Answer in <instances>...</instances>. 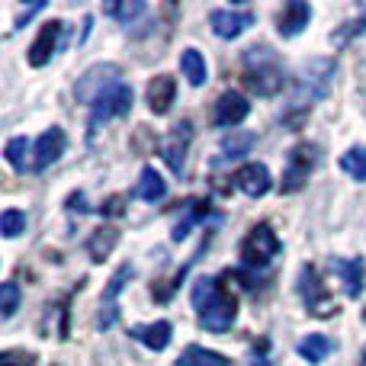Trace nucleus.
Wrapping results in <instances>:
<instances>
[{"mask_svg":"<svg viewBox=\"0 0 366 366\" xmlns=\"http://www.w3.org/2000/svg\"><path fill=\"white\" fill-rule=\"evenodd\" d=\"M363 32H366V10L360 13V16L347 19L344 26H337V29L331 32V45H337V49H341V45H347L350 39H354V36H363Z\"/></svg>","mask_w":366,"mask_h":366,"instance_id":"bb28decb","label":"nucleus"},{"mask_svg":"<svg viewBox=\"0 0 366 366\" xmlns=\"http://www.w3.org/2000/svg\"><path fill=\"white\" fill-rule=\"evenodd\" d=\"M309 19H312V6L305 4V0H290L277 16V29L283 39H296L299 32L309 26Z\"/></svg>","mask_w":366,"mask_h":366,"instance_id":"f3484780","label":"nucleus"},{"mask_svg":"<svg viewBox=\"0 0 366 366\" xmlns=\"http://www.w3.org/2000/svg\"><path fill=\"white\" fill-rule=\"evenodd\" d=\"M103 13L113 16V19H119V23H129V19H135L139 13H145V4H139V0H132V4H107Z\"/></svg>","mask_w":366,"mask_h":366,"instance_id":"2f4dec72","label":"nucleus"},{"mask_svg":"<svg viewBox=\"0 0 366 366\" xmlns=\"http://www.w3.org/2000/svg\"><path fill=\"white\" fill-rule=\"evenodd\" d=\"M135 277V267L132 264H122L119 270L109 277L107 290H103V299H100V318H97V328H113L116 322H119V305H116V299H119V292L129 286V280Z\"/></svg>","mask_w":366,"mask_h":366,"instance_id":"6e6552de","label":"nucleus"},{"mask_svg":"<svg viewBox=\"0 0 366 366\" xmlns=\"http://www.w3.org/2000/svg\"><path fill=\"white\" fill-rule=\"evenodd\" d=\"M119 244V228H113V225H103V228H97L94 234L87 238V254H90V260H107L109 254H113V247Z\"/></svg>","mask_w":366,"mask_h":366,"instance_id":"412c9836","label":"nucleus"},{"mask_svg":"<svg viewBox=\"0 0 366 366\" xmlns=\"http://www.w3.org/2000/svg\"><path fill=\"white\" fill-rule=\"evenodd\" d=\"M132 193L145 202H161L167 196V180L161 177L154 167H142V177H139V183H135Z\"/></svg>","mask_w":366,"mask_h":366,"instance_id":"aec40b11","label":"nucleus"},{"mask_svg":"<svg viewBox=\"0 0 366 366\" xmlns=\"http://www.w3.org/2000/svg\"><path fill=\"white\" fill-rule=\"evenodd\" d=\"M206 215H209V202L189 199V202H187V215H183V222H177V225H174L171 238H174V241H183V238L189 234V228H193L199 219H206Z\"/></svg>","mask_w":366,"mask_h":366,"instance_id":"393cba45","label":"nucleus"},{"mask_svg":"<svg viewBox=\"0 0 366 366\" xmlns=\"http://www.w3.org/2000/svg\"><path fill=\"white\" fill-rule=\"evenodd\" d=\"M0 232H4V238H16V234L26 232V212H19V209H6L4 215H0Z\"/></svg>","mask_w":366,"mask_h":366,"instance_id":"7c9ffc66","label":"nucleus"},{"mask_svg":"<svg viewBox=\"0 0 366 366\" xmlns=\"http://www.w3.org/2000/svg\"><path fill=\"white\" fill-rule=\"evenodd\" d=\"M64 29H68V26H64L61 19H51V23H45L42 29H39L36 42L29 45V64H32V68H42V64L51 61V55H55L58 42H61V36H64Z\"/></svg>","mask_w":366,"mask_h":366,"instance_id":"f8f14e48","label":"nucleus"},{"mask_svg":"<svg viewBox=\"0 0 366 366\" xmlns=\"http://www.w3.org/2000/svg\"><path fill=\"white\" fill-rule=\"evenodd\" d=\"M174 97H177V81L171 74H158L148 84V109L154 116H167L174 107Z\"/></svg>","mask_w":366,"mask_h":366,"instance_id":"a211bd4d","label":"nucleus"},{"mask_svg":"<svg viewBox=\"0 0 366 366\" xmlns=\"http://www.w3.org/2000/svg\"><path fill=\"white\" fill-rule=\"evenodd\" d=\"M247 113H251V103H247V97L238 94V90H225V94L219 97V103H215L212 122L219 129H234V126H241V122L247 119Z\"/></svg>","mask_w":366,"mask_h":366,"instance_id":"9b49d317","label":"nucleus"},{"mask_svg":"<svg viewBox=\"0 0 366 366\" xmlns=\"http://www.w3.org/2000/svg\"><path fill=\"white\" fill-rule=\"evenodd\" d=\"M254 142H257L254 132H232L222 142V152H225V158H244V154H251Z\"/></svg>","mask_w":366,"mask_h":366,"instance_id":"a878e982","label":"nucleus"},{"mask_svg":"<svg viewBox=\"0 0 366 366\" xmlns=\"http://www.w3.org/2000/svg\"><path fill=\"white\" fill-rule=\"evenodd\" d=\"M241 77H244V87L254 97H264V100L283 94V87H286V68L270 45H251V49H244Z\"/></svg>","mask_w":366,"mask_h":366,"instance_id":"f03ea898","label":"nucleus"},{"mask_svg":"<svg viewBox=\"0 0 366 366\" xmlns=\"http://www.w3.org/2000/svg\"><path fill=\"white\" fill-rule=\"evenodd\" d=\"M42 6H45V4H42V0H36V4H32V6H29V10H23V13H19V16H16V26H13V29H23V26H26V23H29V19H32V16H36V13H39V10H42Z\"/></svg>","mask_w":366,"mask_h":366,"instance_id":"72a5a7b5","label":"nucleus"},{"mask_svg":"<svg viewBox=\"0 0 366 366\" xmlns=\"http://www.w3.org/2000/svg\"><path fill=\"white\" fill-rule=\"evenodd\" d=\"M189 142H193V122L189 119L177 122V126L164 135V142H161V158L167 161V167H171L174 174H183V167H187Z\"/></svg>","mask_w":366,"mask_h":366,"instance_id":"9d476101","label":"nucleus"},{"mask_svg":"<svg viewBox=\"0 0 366 366\" xmlns=\"http://www.w3.org/2000/svg\"><path fill=\"white\" fill-rule=\"evenodd\" d=\"M296 350H299V357H302L305 363H322L325 357L335 350V344H331L328 335H309V337H302V341L296 344Z\"/></svg>","mask_w":366,"mask_h":366,"instance_id":"4be33fe9","label":"nucleus"},{"mask_svg":"<svg viewBox=\"0 0 366 366\" xmlns=\"http://www.w3.org/2000/svg\"><path fill=\"white\" fill-rule=\"evenodd\" d=\"M341 171L354 180H366V148H350L347 154H341Z\"/></svg>","mask_w":366,"mask_h":366,"instance_id":"cd10ccee","label":"nucleus"},{"mask_svg":"<svg viewBox=\"0 0 366 366\" xmlns=\"http://www.w3.org/2000/svg\"><path fill=\"white\" fill-rule=\"evenodd\" d=\"M64 148H68V135H64V129L51 126L49 132H42V135H39V142H36L32 171H49V167L64 154Z\"/></svg>","mask_w":366,"mask_h":366,"instance_id":"4468645a","label":"nucleus"},{"mask_svg":"<svg viewBox=\"0 0 366 366\" xmlns=\"http://www.w3.org/2000/svg\"><path fill=\"white\" fill-rule=\"evenodd\" d=\"M129 109H132V87H129V84H119L116 90H109L107 97H100V100L90 107V132H97L107 119L126 116Z\"/></svg>","mask_w":366,"mask_h":366,"instance_id":"1a4fd4ad","label":"nucleus"},{"mask_svg":"<svg viewBox=\"0 0 366 366\" xmlns=\"http://www.w3.org/2000/svg\"><path fill=\"white\" fill-rule=\"evenodd\" d=\"M331 77H335V61H331V58H312V61H305L296 74V84H292L290 109L309 113L312 103H318L328 94Z\"/></svg>","mask_w":366,"mask_h":366,"instance_id":"7ed1b4c3","label":"nucleus"},{"mask_svg":"<svg viewBox=\"0 0 366 366\" xmlns=\"http://www.w3.org/2000/svg\"><path fill=\"white\" fill-rule=\"evenodd\" d=\"M68 212H71V215H74V212H77V215L87 212V206H84V193H71V196H68Z\"/></svg>","mask_w":366,"mask_h":366,"instance_id":"f704fd0d","label":"nucleus"},{"mask_svg":"<svg viewBox=\"0 0 366 366\" xmlns=\"http://www.w3.org/2000/svg\"><path fill=\"white\" fill-rule=\"evenodd\" d=\"M299 292H302L305 309H309L312 315L325 318V315H335L337 312V305L331 302V296H328V286L322 283L315 267H302V270H299Z\"/></svg>","mask_w":366,"mask_h":366,"instance_id":"0eeeda50","label":"nucleus"},{"mask_svg":"<svg viewBox=\"0 0 366 366\" xmlns=\"http://www.w3.org/2000/svg\"><path fill=\"white\" fill-rule=\"evenodd\" d=\"M251 366H270V360H267V357H254Z\"/></svg>","mask_w":366,"mask_h":366,"instance_id":"e433bc0d","label":"nucleus"},{"mask_svg":"<svg viewBox=\"0 0 366 366\" xmlns=\"http://www.w3.org/2000/svg\"><path fill=\"white\" fill-rule=\"evenodd\" d=\"M280 251H283V241L277 238V232L267 222H260L241 241V264L247 270H264V267L273 264V257H280Z\"/></svg>","mask_w":366,"mask_h":366,"instance_id":"39448f33","label":"nucleus"},{"mask_svg":"<svg viewBox=\"0 0 366 366\" xmlns=\"http://www.w3.org/2000/svg\"><path fill=\"white\" fill-rule=\"evenodd\" d=\"M103 215H122V196H109L107 206H103Z\"/></svg>","mask_w":366,"mask_h":366,"instance_id":"c9c22d12","label":"nucleus"},{"mask_svg":"<svg viewBox=\"0 0 366 366\" xmlns=\"http://www.w3.org/2000/svg\"><path fill=\"white\" fill-rule=\"evenodd\" d=\"M315 164H318V145H312V142H299V145H292L290 154H286V167H283L280 189H283V193H299V189L309 183Z\"/></svg>","mask_w":366,"mask_h":366,"instance_id":"423d86ee","label":"nucleus"},{"mask_svg":"<svg viewBox=\"0 0 366 366\" xmlns=\"http://www.w3.org/2000/svg\"><path fill=\"white\" fill-rule=\"evenodd\" d=\"M180 71H183V77H187L193 87H202V84H206V77H209L206 58H202L196 49H183V55H180Z\"/></svg>","mask_w":366,"mask_h":366,"instance_id":"b1692460","label":"nucleus"},{"mask_svg":"<svg viewBox=\"0 0 366 366\" xmlns=\"http://www.w3.org/2000/svg\"><path fill=\"white\" fill-rule=\"evenodd\" d=\"M129 337H135L139 344H145L148 350H154V354H161V350H167V344H171L174 337V325L171 322H152V325H132L129 328Z\"/></svg>","mask_w":366,"mask_h":366,"instance_id":"dca6fc26","label":"nucleus"},{"mask_svg":"<svg viewBox=\"0 0 366 366\" xmlns=\"http://www.w3.org/2000/svg\"><path fill=\"white\" fill-rule=\"evenodd\" d=\"M193 309L199 318V328L212 335H225L238 318V302L215 277H199L193 286Z\"/></svg>","mask_w":366,"mask_h":366,"instance_id":"f257e3e1","label":"nucleus"},{"mask_svg":"<svg viewBox=\"0 0 366 366\" xmlns=\"http://www.w3.org/2000/svg\"><path fill=\"white\" fill-rule=\"evenodd\" d=\"M331 270L341 277L344 292L350 299H357L363 292V264L357 257H331Z\"/></svg>","mask_w":366,"mask_h":366,"instance_id":"6ab92c4d","label":"nucleus"},{"mask_svg":"<svg viewBox=\"0 0 366 366\" xmlns=\"http://www.w3.org/2000/svg\"><path fill=\"white\" fill-rule=\"evenodd\" d=\"M26 154H29V139H10L4 148V158L13 171H26Z\"/></svg>","mask_w":366,"mask_h":366,"instance_id":"c85d7f7f","label":"nucleus"},{"mask_svg":"<svg viewBox=\"0 0 366 366\" xmlns=\"http://www.w3.org/2000/svg\"><path fill=\"white\" fill-rule=\"evenodd\" d=\"M177 366H232V360L222 357L219 350H206V347H199V344H189L180 354Z\"/></svg>","mask_w":366,"mask_h":366,"instance_id":"5701e85b","label":"nucleus"},{"mask_svg":"<svg viewBox=\"0 0 366 366\" xmlns=\"http://www.w3.org/2000/svg\"><path fill=\"white\" fill-rule=\"evenodd\" d=\"M0 366H36V354H32V350L10 347V350L0 354Z\"/></svg>","mask_w":366,"mask_h":366,"instance_id":"473e14b6","label":"nucleus"},{"mask_svg":"<svg viewBox=\"0 0 366 366\" xmlns=\"http://www.w3.org/2000/svg\"><path fill=\"white\" fill-rule=\"evenodd\" d=\"M119 77H122V71H119V64H113V61L90 64V68L84 71V74L77 77V84H74V100L84 103V107H94L100 97H107L109 90L119 87L122 84Z\"/></svg>","mask_w":366,"mask_h":366,"instance_id":"20e7f679","label":"nucleus"},{"mask_svg":"<svg viewBox=\"0 0 366 366\" xmlns=\"http://www.w3.org/2000/svg\"><path fill=\"white\" fill-rule=\"evenodd\" d=\"M254 13L251 10H212L209 13V26L219 39H238L241 32H247L254 26Z\"/></svg>","mask_w":366,"mask_h":366,"instance_id":"ddd939ff","label":"nucleus"},{"mask_svg":"<svg viewBox=\"0 0 366 366\" xmlns=\"http://www.w3.org/2000/svg\"><path fill=\"white\" fill-rule=\"evenodd\" d=\"M19 309V286L13 280H6L0 286V318H13Z\"/></svg>","mask_w":366,"mask_h":366,"instance_id":"c756f323","label":"nucleus"},{"mask_svg":"<svg viewBox=\"0 0 366 366\" xmlns=\"http://www.w3.org/2000/svg\"><path fill=\"white\" fill-rule=\"evenodd\" d=\"M234 187L244 196H251V199H260V196H267L273 189V177H270V171H267V164L251 161V164L234 171Z\"/></svg>","mask_w":366,"mask_h":366,"instance_id":"2eb2a0df","label":"nucleus"},{"mask_svg":"<svg viewBox=\"0 0 366 366\" xmlns=\"http://www.w3.org/2000/svg\"><path fill=\"white\" fill-rule=\"evenodd\" d=\"M360 366H366V354H363V363H360Z\"/></svg>","mask_w":366,"mask_h":366,"instance_id":"4c0bfd02","label":"nucleus"}]
</instances>
